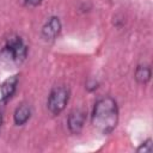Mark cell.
<instances>
[{
    "label": "cell",
    "mask_w": 153,
    "mask_h": 153,
    "mask_svg": "<svg viewBox=\"0 0 153 153\" xmlns=\"http://www.w3.org/2000/svg\"><path fill=\"white\" fill-rule=\"evenodd\" d=\"M118 122V109L111 97L100 98L93 108L92 124L102 134L111 133Z\"/></svg>",
    "instance_id": "cell-1"
},
{
    "label": "cell",
    "mask_w": 153,
    "mask_h": 153,
    "mask_svg": "<svg viewBox=\"0 0 153 153\" xmlns=\"http://www.w3.org/2000/svg\"><path fill=\"white\" fill-rule=\"evenodd\" d=\"M26 53H27L26 45L24 44L23 39L18 36L10 37L6 41L2 49V54L16 63L23 62L26 57Z\"/></svg>",
    "instance_id": "cell-2"
},
{
    "label": "cell",
    "mask_w": 153,
    "mask_h": 153,
    "mask_svg": "<svg viewBox=\"0 0 153 153\" xmlns=\"http://www.w3.org/2000/svg\"><path fill=\"white\" fill-rule=\"evenodd\" d=\"M69 98V91L66 86H56L51 90L48 97V109L51 114H60L67 105Z\"/></svg>",
    "instance_id": "cell-3"
},
{
    "label": "cell",
    "mask_w": 153,
    "mask_h": 153,
    "mask_svg": "<svg viewBox=\"0 0 153 153\" xmlns=\"http://www.w3.org/2000/svg\"><path fill=\"white\" fill-rule=\"evenodd\" d=\"M86 112L81 109L73 110L68 116V128L72 134H79L85 124Z\"/></svg>",
    "instance_id": "cell-4"
},
{
    "label": "cell",
    "mask_w": 153,
    "mask_h": 153,
    "mask_svg": "<svg viewBox=\"0 0 153 153\" xmlns=\"http://www.w3.org/2000/svg\"><path fill=\"white\" fill-rule=\"evenodd\" d=\"M61 31V23L60 19L57 17H51L43 26L42 29V35L45 39L51 41L54 38H56V36L60 33Z\"/></svg>",
    "instance_id": "cell-5"
},
{
    "label": "cell",
    "mask_w": 153,
    "mask_h": 153,
    "mask_svg": "<svg viewBox=\"0 0 153 153\" xmlns=\"http://www.w3.org/2000/svg\"><path fill=\"white\" fill-rule=\"evenodd\" d=\"M17 85H18V75H12L1 84L0 91H1V98L4 102L8 100L13 96V93L16 92Z\"/></svg>",
    "instance_id": "cell-6"
},
{
    "label": "cell",
    "mask_w": 153,
    "mask_h": 153,
    "mask_svg": "<svg viewBox=\"0 0 153 153\" xmlns=\"http://www.w3.org/2000/svg\"><path fill=\"white\" fill-rule=\"evenodd\" d=\"M31 116V108L27 104H20L14 111V122L18 126H22L29 121Z\"/></svg>",
    "instance_id": "cell-7"
},
{
    "label": "cell",
    "mask_w": 153,
    "mask_h": 153,
    "mask_svg": "<svg viewBox=\"0 0 153 153\" xmlns=\"http://www.w3.org/2000/svg\"><path fill=\"white\" fill-rule=\"evenodd\" d=\"M135 79L140 84L148 82L149 79H151V68H149V66H146V65L137 66L136 72H135Z\"/></svg>",
    "instance_id": "cell-8"
},
{
    "label": "cell",
    "mask_w": 153,
    "mask_h": 153,
    "mask_svg": "<svg viewBox=\"0 0 153 153\" xmlns=\"http://www.w3.org/2000/svg\"><path fill=\"white\" fill-rule=\"evenodd\" d=\"M152 151V140L148 139L146 140L139 148H137V152H151Z\"/></svg>",
    "instance_id": "cell-9"
},
{
    "label": "cell",
    "mask_w": 153,
    "mask_h": 153,
    "mask_svg": "<svg viewBox=\"0 0 153 153\" xmlns=\"http://www.w3.org/2000/svg\"><path fill=\"white\" fill-rule=\"evenodd\" d=\"M25 2L29 6H37V5H39L42 2V0H25Z\"/></svg>",
    "instance_id": "cell-10"
},
{
    "label": "cell",
    "mask_w": 153,
    "mask_h": 153,
    "mask_svg": "<svg viewBox=\"0 0 153 153\" xmlns=\"http://www.w3.org/2000/svg\"><path fill=\"white\" fill-rule=\"evenodd\" d=\"M1 123H2V115H1V112H0V126H1Z\"/></svg>",
    "instance_id": "cell-11"
}]
</instances>
